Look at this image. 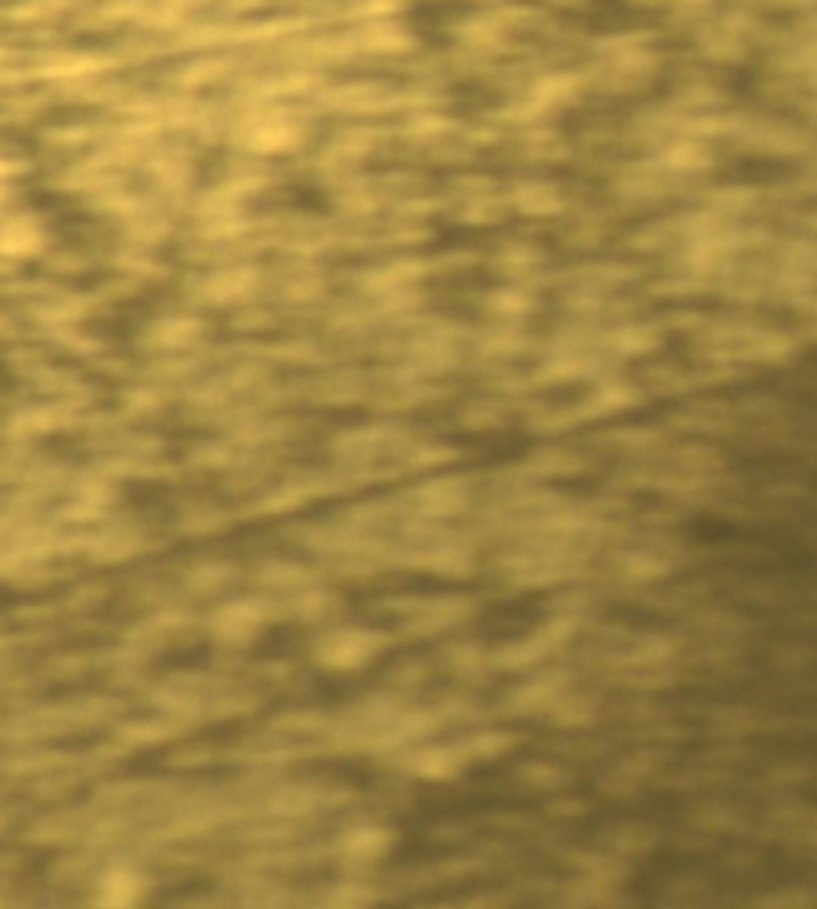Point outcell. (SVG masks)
<instances>
[{"label": "cell", "instance_id": "obj_1", "mask_svg": "<svg viewBox=\"0 0 817 909\" xmlns=\"http://www.w3.org/2000/svg\"><path fill=\"white\" fill-rule=\"evenodd\" d=\"M466 504H470V488H466V482L457 479V476L428 479L412 492L415 517H425V520L457 517V514L466 511Z\"/></svg>", "mask_w": 817, "mask_h": 909}, {"label": "cell", "instance_id": "obj_2", "mask_svg": "<svg viewBox=\"0 0 817 909\" xmlns=\"http://www.w3.org/2000/svg\"><path fill=\"white\" fill-rule=\"evenodd\" d=\"M466 769L460 744H419L409 753V772L425 782H450Z\"/></svg>", "mask_w": 817, "mask_h": 909}, {"label": "cell", "instance_id": "obj_3", "mask_svg": "<svg viewBox=\"0 0 817 909\" xmlns=\"http://www.w3.org/2000/svg\"><path fill=\"white\" fill-rule=\"evenodd\" d=\"M380 648H383V635L364 632V629H348V632H339L329 638L323 658L336 670H358L368 661H374Z\"/></svg>", "mask_w": 817, "mask_h": 909}, {"label": "cell", "instance_id": "obj_4", "mask_svg": "<svg viewBox=\"0 0 817 909\" xmlns=\"http://www.w3.org/2000/svg\"><path fill=\"white\" fill-rule=\"evenodd\" d=\"M473 603L460 597V594H447V597H435L428 603H419L415 610L409 613V632L415 635H435V632H444L450 626H457L466 616H470Z\"/></svg>", "mask_w": 817, "mask_h": 909}, {"label": "cell", "instance_id": "obj_5", "mask_svg": "<svg viewBox=\"0 0 817 909\" xmlns=\"http://www.w3.org/2000/svg\"><path fill=\"white\" fill-rule=\"evenodd\" d=\"M594 699H588L585 693H562L553 699V705L546 709V721H553L556 728H585L594 721Z\"/></svg>", "mask_w": 817, "mask_h": 909}, {"label": "cell", "instance_id": "obj_6", "mask_svg": "<svg viewBox=\"0 0 817 909\" xmlns=\"http://www.w3.org/2000/svg\"><path fill=\"white\" fill-rule=\"evenodd\" d=\"M562 693V686L553 680H530L524 686H518L508 696V709L518 715H546V709L553 705V699Z\"/></svg>", "mask_w": 817, "mask_h": 909}, {"label": "cell", "instance_id": "obj_7", "mask_svg": "<svg viewBox=\"0 0 817 909\" xmlns=\"http://www.w3.org/2000/svg\"><path fill=\"white\" fill-rule=\"evenodd\" d=\"M518 779L533 791H559L569 785V772H565V766H559V763L530 760V763L518 766Z\"/></svg>", "mask_w": 817, "mask_h": 909}, {"label": "cell", "instance_id": "obj_8", "mask_svg": "<svg viewBox=\"0 0 817 909\" xmlns=\"http://www.w3.org/2000/svg\"><path fill=\"white\" fill-rule=\"evenodd\" d=\"M620 571H623V578H629V581H655L661 575H668L671 562L664 559V555L636 549V552H626L620 559Z\"/></svg>", "mask_w": 817, "mask_h": 909}, {"label": "cell", "instance_id": "obj_9", "mask_svg": "<svg viewBox=\"0 0 817 909\" xmlns=\"http://www.w3.org/2000/svg\"><path fill=\"white\" fill-rule=\"evenodd\" d=\"M511 734H505V731H479V734H473L470 740H463L460 744V750H463V756H466V763H486V760H495V756H502V753H508L511 750Z\"/></svg>", "mask_w": 817, "mask_h": 909}, {"label": "cell", "instance_id": "obj_10", "mask_svg": "<svg viewBox=\"0 0 817 909\" xmlns=\"http://www.w3.org/2000/svg\"><path fill=\"white\" fill-rule=\"evenodd\" d=\"M655 843H658V833L652 827H645V823H626V827H616L610 849L616 855H639V852L655 849Z\"/></svg>", "mask_w": 817, "mask_h": 909}, {"label": "cell", "instance_id": "obj_11", "mask_svg": "<svg viewBox=\"0 0 817 909\" xmlns=\"http://www.w3.org/2000/svg\"><path fill=\"white\" fill-rule=\"evenodd\" d=\"M390 833L380 827H364L358 833L348 836V855L358 858V862H374L383 852L390 849Z\"/></svg>", "mask_w": 817, "mask_h": 909}, {"label": "cell", "instance_id": "obj_12", "mask_svg": "<svg viewBox=\"0 0 817 909\" xmlns=\"http://www.w3.org/2000/svg\"><path fill=\"white\" fill-rule=\"evenodd\" d=\"M537 476H572L581 469V460L569 450H540L527 463Z\"/></svg>", "mask_w": 817, "mask_h": 909}, {"label": "cell", "instance_id": "obj_13", "mask_svg": "<svg viewBox=\"0 0 817 909\" xmlns=\"http://www.w3.org/2000/svg\"><path fill=\"white\" fill-rule=\"evenodd\" d=\"M808 903V890H782V894H773V900H763V906H805Z\"/></svg>", "mask_w": 817, "mask_h": 909}, {"label": "cell", "instance_id": "obj_14", "mask_svg": "<svg viewBox=\"0 0 817 909\" xmlns=\"http://www.w3.org/2000/svg\"><path fill=\"white\" fill-rule=\"evenodd\" d=\"M814 830H817V814H814Z\"/></svg>", "mask_w": 817, "mask_h": 909}]
</instances>
